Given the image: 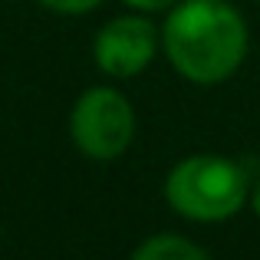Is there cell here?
Wrapping results in <instances>:
<instances>
[{
  "label": "cell",
  "instance_id": "6da1fadb",
  "mask_svg": "<svg viewBox=\"0 0 260 260\" xmlns=\"http://www.w3.org/2000/svg\"><path fill=\"white\" fill-rule=\"evenodd\" d=\"M161 50L181 79L217 86L247 59L250 33L231 0H178L161 23Z\"/></svg>",
  "mask_w": 260,
  "mask_h": 260
},
{
  "label": "cell",
  "instance_id": "7a4b0ae2",
  "mask_svg": "<svg viewBox=\"0 0 260 260\" xmlns=\"http://www.w3.org/2000/svg\"><path fill=\"white\" fill-rule=\"evenodd\" d=\"M165 201L175 214L188 221L217 224L234 217L250 201V178L234 158L198 152L168 172Z\"/></svg>",
  "mask_w": 260,
  "mask_h": 260
},
{
  "label": "cell",
  "instance_id": "3957f363",
  "mask_svg": "<svg viewBox=\"0 0 260 260\" xmlns=\"http://www.w3.org/2000/svg\"><path fill=\"white\" fill-rule=\"evenodd\" d=\"M70 139L86 158L115 161L135 139V109L115 86H89L70 109Z\"/></svg>",
  "mask_w": 260,
  "mask_h": 260
},
{
  "label": "cell",
  "instance_id": "277c9868",
  "mask_svg": "<svg viewBox=\"0 0 260 260\" xmlns=\"http://www.w3.org/2000/svg\"><path fill=\"white\" fill-rule=\"evenodd\" d=\"M158 46L161 33L148 17H142V10L122 13V17H112L106 26H99L92 40V59L106 76L132 79L152 66Z\"/></svg>",
  "mask_w": 260,
  "mask_h": 260
},
{
  "label": "cell",
  "instance_id": "5b68a950",
  "mask_svg": "<svg viewBox=\"0 0 260 260\" xmlns=\"http://www.w3.org/2000/svg\"><path fill=\"white\" fill-rule=\"evenodd\" d=\"M132 260H208V250L181 234H148L139 247H132Z\"/></svg>",
  "mask_w": 260,
  "mask_h": 260
},
{
  "label": "cell",
  "instance_id": "8992f818",
  "mask_svg": "<svg viewBox=\"0 0 260 260\" xmlns=\"http://www.w3.org/2000/svg\"><path fill=\"white\" fill-rule=\"evenodd\" d=\"M37 4L46 7V10H53V13H89V10H95L102 0H37Z\"/></svg>",
  "mask_w": 260,
  "mask_h": 260
},
{
  "label": "cell",
  "instance_id": "52a82bcc",
  "mask_svg": "<svg viewBox=\"0 0 260 260\" xmlns=\"http://www.w3.org/2000/svg\"><path fill=\"white\" fill-rule=\"evenodd\" d=\"M125 7L132 10H142V13H158V10H172L178 0H122Z\"/></svg>",
  "mask_w": 260,
  "mask_h": 260
},
{
  "label": "cell",
  "instance_id": "ba28073f",
  "mask_svg": "<svg viewBox=\"0 0 260 260\" xmlns=\"http://www.w3.org/2000/svg\"><path fill=\"white\" fill-rule=\"evenodd\" d=\"M250 211H254V217L260 221V181L250 188Z\"/></svg>",
  "mask_w": 260,
  "mask_h": 260
}]
</instances>
